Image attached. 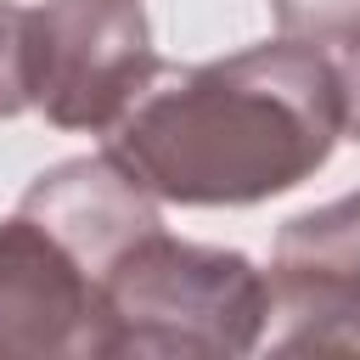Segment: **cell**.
<instances>
[{
	"instance_id": "cell-1",
	"label": "cell",
	"mask_w": 360,
	"mask_h": 360,
	"mask_svg": "<svg viewBox=\"0 0 360 360\" xmlns=\"http://www.w3.org/2000/svg\"><path fill=\"white\" fill-rule=\"evenodd\" d=\"M343 141V79L321 45L270 39L219 62L163 68L107 129V158L174 208H253Z\"/></svg>"
},
{
	"instance_id": "cell-2",
	"label": "cell",
	"mask_w": 360,
	"mask_h": 360,
	"mask_svg": "<svg viewBox=\"0 0 360 360\" xmlns=\"http://www.w3.org/2000/svg\"><path fill=\"white\" fill-rule=\"evenodd\" d=\"M264 321L270 281L248 253L163 225L101 276V360H236L264 349Z\"/></svg>"
},
{
	"instance_id": "cell-3",
	"label": "cell",
	"mask_w": 360,
	"mask_h": 360,
	"mask_svg": "<svg viewBox=\"0 0 360 360\" xmlns=\"http://www.w3.org/2000/svg\"><path fill=\"white\" fill-rule=\"evenodd\" d=\"M158 73L146 0L28 6V107L73 135H107Z\"/></svg>"
},
{
	"instance_id": "cell-4",
	"label": "cell",
	"mask_w": 360,
	"mask_h": 360,
	"mask_svg": "<svg viewBox=\"0 0 360 360\" xmlns=\"http://www.w3.org/2000/svg\"><path fill=\"white\" fill-rule=\"evenodd\" d=\"M264 343L281 354H360V191L292 214L270 248Z\"/></svg>"
},
{
	"instance_id": "cell-5",
	"label": "cell",
	"mask_w": 360,
	"mask_h": 360,
	"mask_svg": "<svg viewBox=\"0 0 360 360\" xmlns=\"http://www.w3.org/2000/svg\"><path fill=\"white\" fill-rule=\"evenodd\" d=\"M0 360H101V276L22 208L0 219Z\"/></svg>"
},
{
	"instance_id": "cell-6",
	"label": "cell",
	"mask_w": 360,
	"mask_h": 360,
	"mask_svg": "<svg viewBox=\"0 0 360 360\" xmlns=\"http://www.w3.org/2000/svg\"><path fill=\"white\" fill-rule=\"evenodd\" d=\"M22 214H34L39 225H51L96 276H107V264L141 242L146 231L163 225L158 197L146 186H135L107 152L96 158H62L45 174H34V186L17 202Z\"/></svg>"
},
{
	"instance_id": "cell-7",
	"label": "cell",
	"mask_w": 360,
	"mask_h": 360,
	"mask_svg": "<svg viewBox=\"0 0 360 360\" xmlns=\"http://www.w3.org/2000/svg\"><path fill=\"white\" fill-rule=\"evenodd\" d=\"M276 34L298 45H360V0H270Z\"/></svg>"
},
{
	"instance_id": "cell-8",
	"label": "cell",
	"mask_w": 360,
	"mask_h": 360,
	"mask_svg": "<svg viewBox=\"0 0 360 360\" xmlns=\"http://www.w3.org/2000/svg\"><path fill=\"white\" fill-rule=\"evenodd\" d=\"M28 107V6L0 0V118H22Z\"/></svg>"
},
{
	"instance_id": "cell-9",
	"label": "cell",
	"mask_w": 360,
	"mask_h": 360,
	"mask_svg": "<svg viewBox=\"0 0 360 360\" xmlns=\"http://www.w3.org/2000/svg\"><path fill=\"white\" fill-rule=\"evenodd\" d=\"M338 79H343V135H349V141H360V45H349V51H343Z\"/></svg>"
}]
</instances>
